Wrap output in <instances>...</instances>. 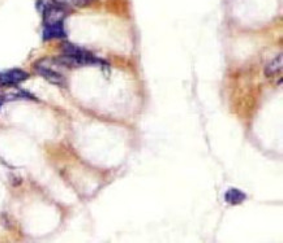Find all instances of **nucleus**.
Here are the masks:
<instances>
[{
	"instance_id": "obj_1",
	"label": "nucleus",
	"mask_w": 283,
	"mask_h": 243,
	"mask_svg": "<svg viewBox=\"0 0 283 243\" xmlns=\"http://www.w3.org/2000/svg\"><path fill=\"white\" fill-rule=\"evenodd\" d=\"M61 48H63V56L55 59V60H58L56 63L60 67L77 68L82 67V65L101 63L91 52H89L82 47L72 45V43H64V45L61 46Z\"/></svg>"
},
{
	"instance_id": "obj_2",
	"label": "nucleus",
	"mask_w": 283,
	"mask_h": 243,
	"mask_svg": "<svg viewBox=\"0 0 283 243\" xmlns=\"http://www.w3.org/2000/svg\"><path fill=\"white\" fill-rule=\"evenodd\" d=\"M68 15V8L60 4L51 2V4L45 7L43 11V20L45 25H52V24H63L64 19Z\"/></svg>"
},
{
	"instance_id": "obj_3",
	"label": "nucleus",
	"mask_w": 283,
	"mask_h": 243,
	"mask_svg": "<svg viewBox=\"0 0 283 243\" xmlns=\"http://www.w3.org/2000/svg\"><path fill=\"white\" fill-rule=\"evenodd\" d=\"M36 71L42 76L45 80H47L48 82L54 83L56 86H65V77L60 72L55 71L52 68L48 67L46 63L39 61L36 64Z\"/></svg>"
},
{
	"instance_id": "obj_4",
	"label": "nucleus",
	"mask_w": 283,
	"mask_h": 243,
	"mask_svg": "<svg viewBox=\"0 0 283 243\" xmlns=\"http://www.w3.org/2000/svg\"><path fill=\"white\" fill-rule=\"evenodd\" d=\"M28 77H29V74L23 69H10V71L0 73V82L7 86H12V85L23 82Z\"/></svg>"
},
{
	"instance_id": "obj_5",
	"label": "nucleus",
	"mask_w": 283,
	"mask_h": 243,
	"mask_svg": "<svg viewBox=\"0 0 283 243\" xmlns=\"http://www.w3.org/2000/svg\"><path fill=\"white\" fill-rule=\"evenodd\" d=\"M65 30L63 28V24H52V25H45L43 29V39L51 41V39L64 38Z\"/></svg>"
},
{
	"instance_id": "obj_6",
	"label": "nucleus",
	"mask_w": 283,
	"mask_h": 243,
	"mask_svg": "<svg viewBox=\"0 0 283 243\" xmlns=\"http://www.w3.org/2000/svg\"><path fill=\"white\" fill-rule=\"evenodd\" d=\"M245 198H247V196H245L244 192L240 191V190H238V189H230L229 191L226 192V195H225L226 202L231 205L240 204V203L244 202Z\"/></svg>"
},
{
	"instance_id": "obj_7",
	"label": "nucleus",
	"mask_w": 283,
	"mask_h": 243,
	"mask_svg": "<svg viewBox=\"0 0 283 243\" xmlns=\"http://www.w3.org/2000/svg\"><path fill=\"white\" fill-rule=\"evenodd\" d=\"M280 72H282V55H279L278 58L274 59L270 64L267 65L266 69H265V74L267 77H274Z\"/></svg>"
},
{
	"instance_id": "obj_8",
	"label": "nucleus",
	"mask_w": 283,
	"mask_h": 243,
	"mask_svg": "<svg viewBox=\"0 0 283 243\" xmlns=\"http://www.w3.org/2000/svg\"><path fill=\"white\" fill-rule=\"evenodd\" d=\"M54 3L64 7H85L90 3V0H51Z\"/></svg>"
},
{
	"instance_id": "obj_9",
	"label": "nucleus",
	"mask_w": 283,
	"mask_h": 243,
	"mask_svg": "<svg viewBox=\"0 0 283 243\" xmlns=\"http://www.w3.org/2000/svg\"><path fill=\"white\" fill-rule=\"evenodd\" d=\"M0 104H2V99H0Z\"/></svg>"
}]
</instances>
